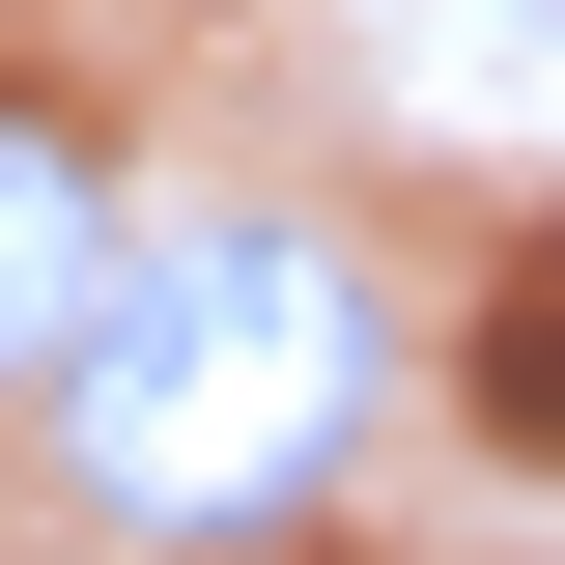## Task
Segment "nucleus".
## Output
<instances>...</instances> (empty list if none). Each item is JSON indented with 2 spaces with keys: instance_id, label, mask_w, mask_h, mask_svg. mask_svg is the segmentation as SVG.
Segmentation results:
<instances>
[{
  "instance_id": "1",
  "label": "nucleus",
  "mask_w": 565,
  "mask_h": 565,
  "mask_svg": "<svg viewBox=\"0 0 565 565\" xmlns=\"http://www.w3.org/2000/svg\"><path fill=\"white\" fill-rule=\"evenodd\" d=\"M57 452L141 537H255L367 452V255L340 226H199V255H114L57 340Z\"/></svg>"
},
{
  "instance_id": "2",
  "label": "nucleus",
  "mask_w": 565,
  "mask_h": 565,
  "mask_svg": "<svg viewBox=\"0 0 565 565\" xmlns=\"http://www.w3.org/2000/svg\"><path fill=\"white\" fill-rule=\"evenodd\" d=\"M114 255H141V226H114V141L0 85V396H29V367L85 340V282H114Z\"/></svg>"
},
{
  "instance_id": "3",
  "label": "nucleus",
  "mask_w": 565,
  "mask_h": 565,
  "mask_svg": "<svg viewBox=\"0 0 565 565\" xmlns=\"http://www.w3.org/2000/svg\"><path fill=\"white\" fill-rule=\"evenodd\" d=\"M481 424H509V452H565V255H509V311H481Z\"/></svg>"
}]
</instances>
